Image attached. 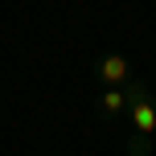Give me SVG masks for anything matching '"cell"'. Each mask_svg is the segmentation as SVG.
Segmentation results:
<instances>
[{
	"instance_id": "obj_1",
	"label": "cell",
	"mask_w": 156,
	"mask_h": 156,
	"mask_svg": "<svg viewBox=\"0 0 156 156\" xmlns=\"http://www.w3.org/2000/svg\"><path fill=\"white\" fill-rule=\"evenodd\" d=\"M123 90H127V123H132L127 156H152V140H156V99H152V86L140 82V78H132Z\"/></svg>"
},
{
	"instance_id": "obj_2",
	"label": "cell",
	"mask_w": 156,
	"mask_h": 156,
	"mask_svg": "<svg viewBox=\"0 0 156 156\" xmlns=\"http://www.w3.org/2000/svg\"><path fill=\"white\" fill-rule=\"evenodd\" d=\"M94 78H99L103 90L127 86V82H132V62H127L123 54H115V49H107V54H99V62H94Z\"/></svg>"
},
{
	"instance_id": "obj_3",
	"label": "cell",
	"mask_w": 156,
	"mask_h": 156,
	"mask_svg": "<svg viewBox=\"0 0 156 156\" xmlns=\"http://www.w3.org/2000/svg\"><path fill=\"white\" fill-rule=\"evenodd\" d=\"M99 115L103 119H127V90L123 86H111L99 94Z\"/></svg>"
}]
</instances>
